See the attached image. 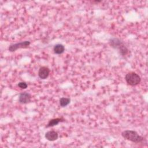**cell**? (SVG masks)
Instances as JSON below:
<instances>
[{
	"label": "cell",
	"mask_w": 148,
	"mask_h": 148,
	"mask_svg": "<svg viewBox=\"0 0 148 148\" xmlns=\"http://www.w3.org/2000/svg\"><path fill=\"white\" fill-rule=\"evenodd\" d=\"M121 136L128 140L138 143L142 142L144 138L133 130H125L121 132Z\"/></svg>",
	"instance_id": "1"
},
{
	"label": "cell",
	"mask_w": 148,
	"mask_h": 148,
	"mask_svg": "<svg viewBox=\"0 0 148 148\" xmlns=\"http://www.w3.org/2000/svg\"><path fill=\"white\" fill-rule=\"evenodd\" d=\"M125 80L128 85L132 86L138 85L141 81L140 77L134 72H130L127 73L125 76Z\"/></svg>",
	"instance_id": "2"
},
{
	"label": "cell",
	"mask_w": 148,
	"mask_h": 148,
	"mask_svg": "<svg viewBox=\"0 0 148 148\" xmlns=\"http://www.w3.org/2000/svg\"><path fill=\"white\" fill-rule=\"evenodd\" d=\"M29 45H30V42L28 41V40H25V41H24V42H19V43L10 45L9 46L8 50L10 51L13 52V51H16V50H17L18 49L27 48V47L29 46Z\"/></svg>",
	"instance_id": "3"
},
{
	"label": "cell",
	"mask_w": 148,
	"mask_h": 148,
	"mask_svg": "<svg viewBox=\"0 0 148 148\" xmlns=\"http://www.w3.org/2000/svg\"><path fill=\"white\" fill-rule=\"evenodd\" d=\"M31 99V96L30 94L27 92H24L20 94L19 98H18V102L20 103L25 104L30 102Z\"/></svg>",
	"instance_id": "4"
},
{
	"label": "cell",
	"mask_w": 148,
	"mask_h": 148,
	"mask_svg": "<svg viewBox=\"0 0 148 148\" xmlns=\"http://www.w3.org/2000/svg\"><path fill=\"white\" fill-rule=\"evenodd\" d=\"M50 69L47 66H42L38 71V76L41 79H46L49 75Z\"/></svg>",
	"instance_id": "5"
},
{
	"label": "cell",
	"mask_w": 148,
	"mask_h": 148,
	"mask_svg": "<svg viewBox=\"0 0 148 148\" xmlns=\"http://www.w3.org/2000/svg\"><path fill=\"white\" fill-rule=\"evenodd\" d=\"M45 136L49 141H54L58 139V134L55 131H49L45 134Z\"/></svg>",
	"instance_id": "6"
},
{
	"label": "cell",
	"mask_w": 148,
	"mask_h": 148,
	"mask_svg": "<svg viewBox=\"0 0 148 148\" xmlns=\"http://www.w3.org/2000/svg\"><path fill=\"white\" fill-rule=\"evenodd\" d=\"M65 121V120L62 118H55V119H51V120H49L47 124L46 125V127L48 128V127H53L54 125H57L60 122H62V121Z\"/></svg>",
	"instance_id": "7"
},
{
	"label": "cell",
	"mask_w": 148,
	"mask_h": 148,
	"mask_svg": "<svg viewBox=\"0 0 148 148\" xmlns=\"http://www.w3.org/2000/svg\"><path fill=\"white\" fill-rule=\"evenodd\" d=\"M65 50V47L62 44H57L54 46L53 48V51L54 53L57 54H62Z\"/></svg>",
	"instance_id": "8"
},
{
	"label": "cell",
	"mask_w": 148,
	"mask_h": 148,
	"mask_svg": "<svg viewBox=\"0 0 148 148\" xmlns=\"http://www.w3.org/2000/svg\"><path fill=\"white\" fill-rule=\"evenodd\" d=\"M117 49L119 50L120 54L122 55L123 56H126L129 52L128 49L125 47V46L124 45V43H123L121 46H120Z\"/></svg>",
	"instance_id": "9"
},
{
	"label": "cell",
	"mask_w": 148,
	"mask_h": 148,
	"mask_svg": "<svg viewBox=\"0 0 148 148\" xmlns=\"http://www.w3.org/2000/svg\"><path fill=\"white\" fill-rule=\"evenodd\" d=\"M70 102H71L70 98L62 97L60 99V105L61 107H65L68 104H69Z\"/></svg>",
	"instance_id": "10"
},
{
	"label": "cell",
	"mask_w": 148,
	"mask_h": 148,
	"mask_svg": "<svg viewBox=\"0 0 148 148\" xmlns=\"http://www.w3.org/2000/svg\"><path fill=\"white\" fill-rule=\"evenodd\" d=\"M17 86L22 88V89H25L27 87V84L25 83V82H19L17 84Z\"/></svg>",
	"instance_id": "11"
}]
</instances>
